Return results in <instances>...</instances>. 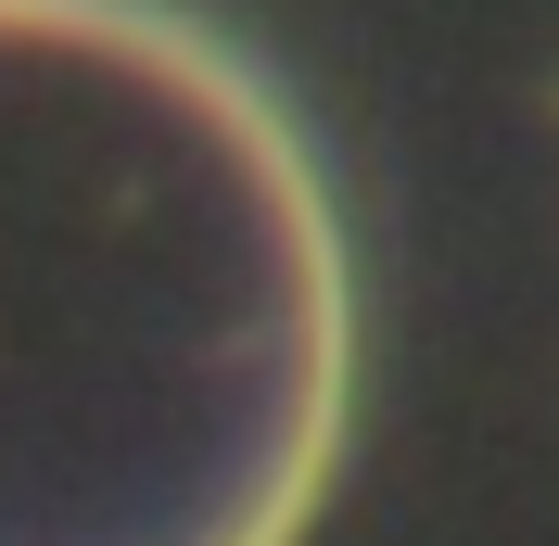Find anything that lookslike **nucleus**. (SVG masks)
Segmentation results:
<instances>
[{"instance_id": "1", "label": "nucleus", "mask_w": 559, "mask_h": 546, "mask_svg": "<svg viewBox=\"0 0 559 546\" xmlns=\"http://www.w3.org/2000/svg\"><path fill=\"white\" fill-rule=\"evenodd\" d=\"M344 419L293 103L166 0H0V546H306Z\"/></svg>"}]
</instances>
